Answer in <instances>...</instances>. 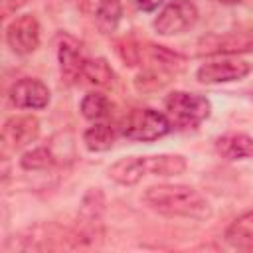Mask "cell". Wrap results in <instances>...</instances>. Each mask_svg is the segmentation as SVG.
Here are the masks:
<instances>
[{
	"label": "cell",
	"instance_id": "ffe728a7",
	"mask_svg": "<svg viewBox=\"0 0 253 253\" xmlns=\"http://www.w3.org/2000/svg\"><path fill=\"white\" fill-rule=\"evenodd\" d=\"M53 164H55V156L47 146L32 148V150L24 152L20 158V166L24 170H47Z\"/></svg>",
	"mask_w": 253,
	"mask_h": 253
},
{
	"label": "cell",
	"instance_id": "9c48e42d",
	"mask_svg": "<svg viewBox=\"0 0 253 253\" xmlns=\"http://www.w3.org/2000/svg\"><path fill=\"white\" fill-rule=\"evenodd\" d=\"M10 101L18 109H43L49 103V89L40 79L24 77L16 81L10 89Z\"/></svg>",
	"mask_w": 253,
	"mask_h": 253
},
{
	"label": "cell",
	"instance_id": "cb8c5ba5",
	"mask_svg": "<svg viewBox=\"0 0 253 253\" xmlns=\"http://www.w3.org/2000/svg\"><path fill=\"white\" fill-rule=\"evenodd\" d=\"M162 2H164V0H136L138 8H140L142 12H154Z\"/></svg>",
	"mask_w": 253,
	"mask_h": 253
},
{
	"label": "cell",
	"instance_id": "8fae6325",
	"mask_svg": "<svg viewBox=\"0 0 253 253\" xmlns=\"http://www.w3.org/2000/svg\"><path fill=\"white\" fill-rule=\"evenodd\" d=\"M215 150L225 160H243L253 156V138L243 132H229L215 140Z\"/></svg>",
	"mask_w": 253,
	"mask_h": 253
},
{
	"label": "cell",
	"instance_id": "7402d4cb",
	"mask_svg": "<svg viewBox=\"0 0 253 253\" xmlns=\"http://www.w3.org/2000/svg\"><path fill=\"white\" fill-rule=\"evenodd\" d=\"M119 53L125 59V63H128V65H134L138 61V47L130 42H123L121 47H119Z\"/></svg>",
	"mask_w": 253,
	"mask_h": 253
},
{
	"label": "cell",
	"instance_id": "30bf717a",
	"mask_svg": "<svg viewBox=\"0 0 253 253\" xmlns=\"http://www.w3.org/2000/svg\"><path fill=\"white\" fill-rule=\"evenodd\" d=\"M40 134V121L32 115H24V117H10L4 123L2 128V142L4 148H12L18 150L30 142H34Z\"/></svg>",
	"mask_w": 253,
	"mask_h": 253
},
{
	"label": "cell",
	"instance_id": "484cf974",
	"mask_svg": "<svg viewBox=\"0 0 253 253\" xmlns=\"http://www.w3.org/2000/svg\"><path fill=\"white\" fill-rule=\"evenodd\" d=\"M251 99H253V93H251Z\"/></svg>",
	"mask_w": 253,
	"mask_h": 253
},
{
	"label": "cell",
	"instance_id": "5bb4252c",
	"mask_svg": "<svg viewBox=\"0 0 253 253\" xmlns=\"http://www.w3.org/2000/svg\"><path fill=\"white\" fill-rule=\"evenodd\" d=\"M225 241L241 251L253 249V210L235 217L225 229Z\"/></svg>",
	"mask_w": 253,
	"mask_h": 253
},
{
	"label": "cell",
	"instance_id": "603a6c76",
	"mask_svg": "<svg viewBox=\"0 0 253 253\" xmlns=\"http://www.w3.org/2000/svg\"><path fill=\"white\" fill-rule=\"evenodd\" d=\"M28 0H2V14L4 16H10L12 12H16L22 4H26Z\"/></svg>",
	"mask_w": 253,
	"mask_h": 253
},
{
	"label": "cell",
	"instance_id": "44dd1931",
	"mask_svg": "<svg viewBox=\"0 0 253 253\" xmlns=\"http://www.w3.org/2000/svg\"><path fill=\"white\" fill-rule=\"evenodd\" d=\"M168 77H170V71L156 65L154 69H146V71L138 73L136 79H134V85H136L138 91H156V89H160L162 85H166L170 81Z\"/></svg>",
	"mask_w": 253,
	"mask_h": 253
},
{
	"label": "cell",
	"instance_id": "4fadbf2b",
	"mask_svg": "<svg viewBox=\"0 0 253 253\" xmlns=\"http://www.w3.org/2000/svg\"><path fill=\"white\" fill-rule=\"evenodd\" d=\"M146 176L144 156H125L109 168V178L123 186L138 184Z\"/></svg>",
	"mask_w": 253,
	"mask_h": 253
},
{
	"label": "cell",
	"instance_id": "7a4b0ae2",
	"mask_svg": "<svg viewBox=\"0 0 253 253\" xmlns=\"http://www.w3.org/2000/svg\"><path fill=\"white\" fill-rule=\"evenodd\" d=\"M103 213H105V196L99 188H91L79 206L75 227L69 229L71 247H97L103 243L105 237Z\"/></svg>",
	"mask_w": 253,
	"mask_h": 253
},
{
	"label": "cell",
	"instance_id": "d6986e66",
	"mask_svg": "<svg viewBox=\"0 0 253 253\" xmlns=\"http://www.w3.org/2000/svg\"><path fill=\"white\" fill-rule=\"evenodd\" d=\"M81 79H85L91 85H109L113 81V69L103 57L85 59V65H83V71H81Z\"/></svg>",
	"mask_w": 253,
	"mask_h": 253
},
{
	"label": "cell",
	"instance_id": "ac0fdd59",
	"mask_svg": "<svg viewBox=\"0 0 253 253\" xmlns=\"http://www.w3.org/2000/svg\"><path fill=\"white\" fill-rule=\"evenodd\" d=\"M79 109H81V115H83L85 119H89V121H101V119L109 117V113H111V103H109V99H107L103 93L93 91V93H87V95L81 99Z\"/></svg>",
	"mask_w": 253,
	"mask_h": 253
},
{
	"label": "cell",
	"instance_id": "9a60e30c",
	"mask_svg": "<svg viewBox=\"0 0 253 253\" xmlns=\"http://www.w3.org/2000/svg\"><path fill=\"white\" fill-rule=\"evenodd\" d=\"M144 168L146 176H178L184 174L188 164L186 158L180 154H154L144 156Z\"/></svg>",
	"mask_w": 253,
	"mask_h": 253
},
{
	"label": "cell",
	"instance_id": "e0dca14e",
	"mask_svg": "<svg viewBox=\"0 0 253 253\" xmlns=\"http://www.w3.org/2000/svg\"><path fill=\"white\" fill-rule=\"evenodd\" d=\"M123 16V6L119 0H101L95 10V24L103 34H111L117 30Z\"/></svg>",
	"mask_w": 253,
	"mask_h": 253
},
{
	"label": "cell",
	"instance_id": "6da1fadb",
	"mask_svg": "<svg viewBox=\"0 0 253 253\" xmlns=\"http://www.w3.org/2000/svg\"><path fill=\"white\" fill-rule=\"evenodd\" d=\"M144 204L168 217H188V219H208L211 215L210 202L192 186L184 184H158L146 188L142 194Z\"/></svg>",
	"mask_w": 253,
	"mask_h": 253
},
{
	"label": "cell",
	"instance_id": "3957f363",
	"mask_svg": "<svg viewBox=\"0 0 253 253\" xmlns=\"http://www.w3.org/2000/svg\"><path fill=\"white\" fill-rule=\"evenodd\" d=\"M164 109H166V117L170 119L172 126L196 128L210 117L211 103L202 95L174 91L164 99Z\"/></svg>",
	"mask_w": 253,
	"mask_h": 253
},
{
	"label": "cell",
	"instance_id": "277c9868",
	"mask_svg": "<svg viewBox=\"0 0 253 253\" xmlns=\"http://www.w3.org/2000/svg\"><path fill=\"white\" fill-rule=\"evenodd\" d=\"M170 128L172 123L166 117V113L154 109H134L125 117L121 125L123 136L142 142H152L156 138H162L164 134L170 132Z\"/></svg>",
	"mask_w": 253,
	"mask_h": 253
},
{
	"label": "cell",
	"instance_id": "5b68a950",
	"mask_svg": "<svg viewBox=\"0 0 253 253\" xmlns=\"http://www.w3.org/2000/svg\"><path fill=\"white\" fill-rule=\"evenodd\" d=\"M198 22V8L190 0H170L154 18V30L160 36L188 32Z\"/></svg>",
	"mask_w": 253,
	"mask_h": 253
},
{
	"label": "cell",
	"instance_id": "8992f818",
	"mask_svg": "<svg viewBox=\"0 0 253 253\" xmlns=\"http://www.w3.org/2000/svg\"><path fill=\"white\" fill-rule=\"evenodd\" d=\"M6 42L12 47V51L20 55L36 51V47L40 45V24L36 16L24 14L14 18L6 28Z\"/></svg>",
	"mask_w": 253,
	"mask_h": 253
},
{
	"label": "cell",
	"instance_id": "52a82bcc",
	"mask_svg": "<svg viewBox=\"0 0 253 253\" xmlns=\"http://www.w3.org/2000/svg\"><path fill=\"white\" fill-rule=\"evenodd\" d=\"M253 49V32H227L211 34L198 42L200 55H223Z\"/></svg>",
	"mask_w": 253,
	"mask_h": 253
},
{
	"label": "cell",
	"instance_id": "2e32d148",
	"mask_svg": "<svg viewBox=\"0 0 253 253\" xmlns=\"http://www.w3.org/2000/svg\"><path fill=\"white\" fill-rule=\"evenodd\" d=\"M83 142L91 152H105L115 142V128L109 123H95L83 132Z\"/></svg>",
	"mask_w": 253,
	"mask_h": 253
},
{
	"label": "cell",
	"instance_id": "ba28073f",
	"mask_svg": "<svg viewBox=\"0 0 253 253\" xmlns=\"http://www.w3.org/2000/svg\"><path fill=\"white\" fill-rule=\"evenodd\" d=\"M249 71H251V65L243 59H215L200 65L196 71V79L206 85L227 83V81L243 79Z\"/></svg>",
	"mask_w": 253,
	"mask_h": 253
},
{
	"label": "cell",
	"instance_id": "d4e9b609",
	"mask_svg": "<svg viewBox=\"0 0 253 253\" xmlns=\"http://www.w3.org/2000/svg\"><path fill=\"white\" fill-rule=\"evenodd\" d=\"M217 4H223V6H233V4H239L241 0H213Z\"/></svg>",
	"mask_w": 253,
	"mask_h": 253
},
{
	"label": "cell",
	"instance_id": "7c38bea8",
	"mask_svg": "<svg viewBox=\"0 0 253 253\" xmlns=\"http://www.w3.org/2000/svg\"><path fill=\"white\" fill-rule=\"evenodd\" d=\"M57 59H59V67H61V75L65 77V81H75V79H81V71H83V65H85V57L79 49V45L65 38L61 40L59 47H57Z\"/></svg>",
	"mask_w": 253,
	"mask_h": 253
}]
</instances>
